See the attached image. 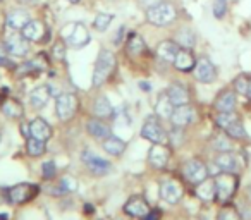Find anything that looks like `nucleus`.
<instances>
[{"mask_svg":"<svg viewBox=\"0 0 251 220\" xmlns=\"http://www.w3.org/2000/svg\"><path fill=\"white\" fill-rule=\"evenodd\" d=\"M114 69H115V55L110 50H105V49L100 50L93 69V86L95 88L101 86L110 77Z\"/></svg>","mask_w":251,"mask_h":220,"instance_id":"nucleus-1","label":"nucleus"},{"mask_svg":"<svg viewBox=\"0 0 251 220\" xmlns=\"http://www.w3.org/2000/svg\"><path fill=\"white\" fill-rule=\"evenodd\" d=\"M176 18H177V9L171 2H158L147 11L148 23L155 26H169L176 21Z\"/></svg>","mask_w":251,"mask_h":220,"instance_id":"nucleus-2","label":"nucleus"},{"mask_svg":"<svg viewBox=\"0 0 251 220\" xmlns=\"http://www.w3.org/2000/svg\"><path fill=\"white\" fill-rule=\"evenodd\" d=\"M60 35L71 49H83L90 43V33L83 23H69L62 28Z\"/></svg>","mask_w":251,"mask_h":220,"instance_id":"nucleus-3","label":"nucleus"},{"mask_svg":"<svg viewBox=\"0 0 251 220\" xmlns=\"http://www.w3.org/2000/svg\"><path fill=\"white\" fill-rule=\"evenodd\" d=\"M213 182H215V196L222 203L229 201L237 189V177L234 175V172H220L213 179Z\"/></svg>","mask_w":251,"mask_h":220,"instance_id":"nucleus-4","label":"nucleus"},{"mask_svg":"<svg viewBox=\"0 0 251 220\" xmlns=\"http://www.w3.org/2000/svg\"><path fill=\"white\" fill-rule=\"evenodd\" d=\"M77 110V98L73 93H62L55 100V112L60 121H69Z\"/></svg>","mask_w":251,"mask_h":220,"instance_id":"nucleus-5","label":"nucleus"},{"mask_svg":"<svg viewBox=\"0 0 251 220\" xmlns=\"http://www.w3.org/2000/svg\"><path fill=\"white\" fill-rule=\"evenodd\" d=\"M182 174H184V177L188 179L191 184L196 186V184H200V182L205 181V179H208V169H206V165L203 164L201 160L193 158V160H188L184 164Z\"/></svg>","mask_w":251,"mask_h":220,"instance_id":"nucleus-6","label":"nucleus"},{"mask_svg":"<svg viewBox=\"0 0 251 220\" xmlns=\"http://www.w3.org/2000/svg\"><path fill=\"white\" fill-rule=\"evenodd\" d=\"M141 138L151 141V143H165L167 141V134L162 129L160 122L155 116L147 117L143 127H141Z\"/></svg>","mask_w":251,"mask_h":220,"instance_id":"nucleus-7","label":"nucleus"},{"mask_svg":"<svg viewBox=\"0 0 251 220\" xmlns=\"http://www.w3.org/2000/svg\"><path fill=\"white\" fill-rule=\"evenodd\" d=\"M36 193H38V188L35 184L21 182V184H16L7 189V199L14 205H23V203L29 201Z\"/></svg>","mask_w":251,"mask_h":220,"instance_id":"nucleus-8","label":"nucleus"},{"mask_svg":"<svg viewBox=\"0 0 251 220\" xmlns=\"http://www.w3.org/2000/svg\"><path fill=\"white\" fill-rule=\"evenodd\" d=\"M5 50L9 55L14 57H26L29 52V40L23 36V33H11L5 38Z\"/></svg>","mask_w":251,"mask_h":220,"instance_id":"nucleus-9","label":"nucleus"},{"mask_svg":"<svg viewBox=\"0 0 251 220\" xmlns=\"http://www.w3.org/2000/svg\"><path fill=\"white\" fill-rule=\"evenodd\" d=\"M195 77L200 81V83H205L210 84L217 79V69L215 66L212 64V60L206 59V57H201L200 60H196V66H195Z\"/></svg>","mask_w":251,"mask_h":220,"instance_id":"nucleus-10","label":"nucleus"},{"mask_svg":"<svg viewBox=\"0 0 251 220\" xmlns=\"http://www.w3.org/2000/svg\"><path fill=\"white\" fill-rule=\"evenodd\" d=\"M195 121V108L191 105H179V107L174 108V112L171 116V122L174 127L177 129H182V127L189 126V124Z\"/></svg>","mask_w":251,"mask_h":220,"instance_id":"nucleus-11","label":"nucleus"},{"mask_svg":"<svg viewBox=\"0 0 251 220\" xmlns=\"http://www.w3.org/2000/svg\"><path fill=\"white\" fill-rule=\"evenodd\" d=\"M169 158H171V150H169L164 143H153V147L148 151V162H150V165L155 169L167 167Z\"/></svg>","mask_w":251,"mask_h":220,"instance_id":"nucleus-12","label":"nucleus"},{"mask_svg":"<svg viewBox=\"0 0 251 220\" xmlns=\"http://www.w3.org/2000/svg\"><path fill=\"white\" fill-rule=\"evenodd\" d=\"M182 193H184L182 191V186L177 181H174V179H167V181L160 182V198L165 199L167 203H171V205L179 203V199L182 198Z\"/></svg>","mask_w":251,"mask_h":220,"instance_id":"nucleus-13","label":"nucleus"},{"mask_svg":"<svg viewBox=\"0 0 251 220\" xmlns=\"http://www.w3.org/2000/svg\"><path fill=\"white\" fill-rule=\"evenodd\" d=\"M148 212H150V205L143 196H131L124 205V213L134 219H143Z\"/></svg>","mask_w":251,"mask_h":220,"instance_id":"nucleus-14","label":"nucleus"},{"mask_svg":"<svg viewBox=\"0 0 251 220\" xmlns=\"http://www.w3.org/2000/svg\"><path fill=\"white\" fill-rule=\"evenodd\" d=\"M83 160H84V164H86V167L97 175L107 174V172L112 169L110 162L105 160V158H101V157H97V155L91 153L90 150L83 151Z\"/></svg>","mask_w":251,"mask_h":220,"instance_id":"nucleus-15","label":"nucleus"},{"mask_svg":"<svg viewBox=\"0 0 251 220\" xmlns=\"http://www.w3.org/2000/svg\"><path fill=\"white\" fill-rule=\"evenodd\" d=\"M215 165L220 172H236L239 169V157L232 151H220L215 158Z\"/></svg>","mask_w":251,"mask_h":220,"instance_id":"nucleus-16","label":"nucleus"},{"mask_svg":"<svg viewBox=\"0 0 251 220\" xmlns=\"http://www.w3.org/2000/svg\"><path fill=\"white\" fill-rule=\"evenodd\" d=\"M29 21H31V16H29L28 12L23 11V9H14V11H11L7 14L5 24H7V28L12 29V31H23V28H25Z\"/></svg>","mask_w":251,"mask_h":220,"instance_id":"nucleus-17","label":"nucleus"},{"mask_svg":"<svg viewBox=\"0 0 251 220\" xmlns=\"http://www.w3.org/2000/svg\"><path fill=\"white\" fill-rule=\"evenodd\" d=\"M174 67L181 73H189V71L195 69L196 66V59L193 55V52L189 49H179L177 55L174 59Z\"/></svg>","mask_w":251,"mask_h":220,"instance_id":"nucleus-18","label":"nucleus"},{"mask_svg":"<svg viewBox=\"0 0 251 220\" xmlns=\"http://www.w3.org/2000/svg\"><path fill=\"white\" fill-rule=\"evenodd\" d=\"M29 127H31V136L36 138V140L49 141L50 138H52V127H50V124L47 122L45 119H42V117L33 119Z\"/></svg>","mask_w":251,"mask_h":220,"instance_id":"nucleus-19","label":"nucleus"},{"mask_svg":"<svg viewBox=\"0 0 251 220\" xmlns=\"http://www.w3.org/2000/svg\"><path fill=\"white\" fill-rule=\"evenodd\" d=\"M236 107V93L232 90H224L215 98L217 112H230Z\"/></svg>","mask_w":251,"mask_h":220,"instance_id":"nucleus-20","label":"nucleus"},{"mask_svg":"<svg viewBox=\"0 0 251 220\" xmlns=\"http://www.w3.org/2000/svg\"><path fill=\"white\" fill-rule=\"evenodd\" d=\"M50 97H52V90H50V86L43 84V86H36L35 90L29 93V101H31L33 107L40 110V108H43L49 103Z\"/></svg>","mask_w":251,"mask_h":220,"instance_id":"nucleus-21","label":"nucleus"},{"mask_svg":"<svg viewBox=\"0 0 251 220\" xmlns=\"http://www.w3.org/2000/svg\"><path fill=\"white\" fill-rule=\"evenodd\" d=\"M23 36L29 42H42L45 36V24L42 21H29L28 24L23 28Z\"/></svg>","mask_w":251,"mask_h":220,"instance_id":"nucleus-22","label":"nucleus"},{"mask_svg":"<svg viewBox=\"0 0 251 220\" xmlns=\"http://www.w3.org/2000/svg\"><path fill=\"white\" fill-rule=\"evenodd\" d=\"M177 52H179V45L176 42H171V40L160 42V43H158V47H157L158 59L164 60V62H174Z\"/></svg>","mask_w":251,"mask_h":220,"instance_id":"nucleus-23","label":"nucleus"},{"mask_svg":"<svg viewBox=\"0 0 251 220\" xmlns=\"http://www.w3.org/2000/svg\"><path fill=\"white\" fill-rule=\"evenodd\" d=\"M86 131L90 133V136L101 140V138H108L110 136V129L108 126L100 119V117H93L86 122Z\"/></svg>","mask_w":251,"mask_h":220,"instance_id":"nucleus-24","label":"nucleus"},{"mask_svg":"<svg viewBox=\"0 0 251 220\" xmlns=\"http://www.w3.org/2000/svg\"><path fill=\"white\" fill-rule=\"evenodd\" d=\"M167 95L171 98V101L174 103V107H179V105H188L189 103V91L186 90V86L176 83L172 84L167 90Z\"/></svg>","mask_w":251,"mask_h":220,"instance_id":"nucleus-25","label":"nucleus"},{"mask_svg":"<svg viewBox=\"0 0 251 220\" xmlns=\"http://www.w3.org/2000/svg\"><path fill=\"white\" fill-rule=\"evenodd\" d=\"M103 150L112 157H121L126 150V141H122L117 136H108L103 141Z\"/></svg>","mask_w":251,"mask_h":220,"instance_id":"nucleus-26","label":"nucleus"},{"mask_svg":"<svg viewBox=\"0 0 251 220\" xmlns=\"http://www.w3.org/2000/svg\"><path fill=\"white\" fill-rule=\"evenodd\" d=\"M93 114L97 117H100V119L114 116V108H112L110 101L107 100V97L95 98V101H93Z\"/></svg>","mask_w":251,"mask_h":220,"instance_id":"nucleus-27","label":"nucleus"},{"mask_svg":"<svg viewBox=\"0 0 251 220\" xmlns=\"http://www.w3.org/2000/svg\"><path fill=\"white\" fill-rule=\"evenodd\" d=\"M2 112L7 117H11V119H21L25 116V108H23V105L18 100L9 98V100H5L2 103Z\"/></svg>","mask_w":251,"mask_h":220,"instance_id":"nucleus-28","label":"nucleus"},{"mask_svg":"<svg viewBox=\"0 0 251 220\" xmlns=\"http://www.w3.org/2000/svg\"><path fill=\"white\" fill-rule=\"evenodd\" d=\"M174 103L171 101V98H169L167 93H162L160 97H158L157 100V105H155V110H157V114L160 117H167V119H171L172 112H174Z\"/></svg>","mask_w":251,"mask_h":220,"instance_id":"nucleus-29","label":"nucleus"},{"mask_svg":"<svg viewBox=\"0 0 251 220\" xmlns=\"http://www.w3.org/2000/svg\"><path fill=\"white\" fill-rule=\"evenodd\" d=\"M196 195L201 199H206V201L213 199L215 198V182L212 179H205L203 182L196 184Z\"/></svg>","mask_w":251,"mask_h":220,"instance_id":"nucleus-30","label":"nucleus"},{"mask_svg":"<svg viewBox=\"0 0 251 220\" xmlns=\"http://www.w3.org/2000/svg\"><path fill=\"white\" fill-rule=\"evenodd\" d=\"M126 47H127V52H129L131 55H140L145 50V42L138 33H131L127 42H126Z\"/></svg>","mask_w":251,"mask_h":220,"instance_id":"nucleus-31","label":"nucleus"},{"mask_svg":"<svg viewBox=\"0 0 251 220\" xmlns=\"http://www.w3.org/2000/svg\"><path fill=\"white\" fill-rule=\"evenodd\" d=\"M47 141H42V140H36V138H28L26 140V150H28V155L31 157H42L43 153L47 151V147H45Z\"/></svg>","mask_w":251,"mask_h":220,"instance_id":"nucleus-32","label":"nucleus"},{"mask_svg":"<svg viewBox=\"0 0 251 220\" xmlns=\"http://www.w3.org/2000/svg\"><path fill=\"white\" fill-rule=\"evenodd\" d=\"M196 43V36L193 33V29H181L177 33V45H181V49H189L191 50Z\"/></svg>","mask_w":251,"mask_h":220,"instance_id":"nucleus-33","label":"nucleus"},{"mask_svg":"<svg viewBox=\"0 0 251 220\" xmlns=\"http://www.w3.org/2000/svg\"><path fill=\"white\" fill-rule=\"evenodd\" d=\"M236 121H239V116H237L234 110H230V112H219L215 117V122L220 129H227V127L232 122H236Z\"/></svg>","mask_w":251,"mask_h":220,"instance_id":"nucleus-34","label":"nucleus"},{"mask_svg":"<svg viewBox=\"0 0 251 220\" xmlns=\"http://www.w3.org/2000/svg\"><path fill=\"white\" fill-rule=\"evenodd\" d=\"M224 131H226L227 136L234 138V140H244V138H248V133H246V129H244V126H243L241 121L232 122L227 129H224Z\"/></svg>","mask_w":251,"mask_h":220,"instance_id":"nucleus-35","label":"nucleus"},{"mask_svg":"<svg viewBox=\"0 0 251 220\" xmlns=\"http://www.w3.org/2000/svg\"><path fill=\"white\" fill-rule=\"evenodd\" d=\"M112 19H114V16H112V14H105V12H98V14L95 16L93 28L97 29V31H100V33L107 31V28H108V26H110Z\"/></svg>","mask_w":251,"mask_h":220,"instance_id":"nucleus-36","label":"nucleus"},{"mask_svg":"<svg viewBox=\"0 0 251 220\" xmlns=\"http://www.w3.org/2000/svg\"><path fill=\"white\" fill-rule=\"evenodd\" d=\"M248 88H250V77L246 74H239V76L234 79V90L241 95H248Z\"/></svg>","mask_w":251,"mask_h":220,"instance_id":"nucleus-37","label":"nucleus"},{"mask_svg":"<svg viewBox=\"0 0 251 220\" xmlns=\"http://www.w3.org/2000/svg\"><path fill=\"white\" fill-rule=\"evenodd\" d=\"M60 191L62 193H76L77 191V181L73 175H66L60 181Z\"/></svg>","mask_w":251,"mask_h":220,"instance_id":"nucleus-38","label":"nucleus"},{"mask_svg":"<svg viewBox=\"0 0 251 220\" xmlns=\"http://www.w3.org/2000/svg\"><path fill=\"white\" fill-rule=\"evenodd\" d=\"M217 220H241V217L236 208H232V206H224V208L220 210L219 219Z\"/></svg>","mask_w":251,"mask_h":220,"instance_id":"nucleus-39","label":"nucleus"},{"mask_svg":"<svg viewBox=\"0 0 251 220\" xmlns=\"http://www.w3.org/2000/svg\"><path fill=\"white\" fill-rule=\"evenodd\" d=\"M213 148H215L217 151H230L232 150V143H230L229 138L219 136V138H215V141H213Z\"/></svg>","mask_w":251,"mask_h":220,"instance_id":"nucleus-40","label":"nucleus"},{"mask_svg":"<svg viewBox=\"0 0 251 220\" xmlns=\"http://www.w3.org/2000/svg\"><path fill=\"white\" fill-rule=\"evenodd\" d=\"M212 11H213V16H215L217 19H222L227 12V0H213Z\"/></svg>","mask_w":251,"mask_h":220,"instance_id":"nucleus-41","label":"nucleus"},{"mask_svg":"<svg viewBox=\"0 0 251 220\" xmlns=\"http://www.w3.org/2000/svg\"><path fill=\"white\" fill-rule=\"evenodd\" d=\"M42 174L45 179H52L53 175L57 174V167L53 162H45V164L42 165Z\"/></svg>","mask_w":251,"mask_h":220,"instance_id":"nucleus-42","label":"nucleus"},{"mask_svg":"<svg viewBox=\"0 0 251 220\" xmlns=\"http://www.w3.org/2000/svg\"><path fill=\"white\" fill-rule=\"evenodd\" d=\"M52 55H53V59H55V60H64V59H66V45H64V43H60V42H57L55 45H53V49H52Z\"/></svg>","mask_w":251,"mask_h":220,"instance_id":"nucleus-43","label":"nucleus"},{"mask_svg":"<svg viewBox=\"0 0 251 220\" xmlns=\"http://www.w3.org/2000/svg\"><path fill=\"white\" fill-rule=\"evenodd\" d=\"M124 35H126V26H121V28L117 29V35H115L114 38V45L119 47L122 43V40H124Z\"/></svg>","mask_w":251,"mask_h":220,"instance_id":"nucleus-44","label":"nucleus"},{"mask_svg":"<svg viewBox=\"0 0 251 220\" xmlns=\"http://www.w3.org/2000/svg\"><path fill=\"white\" fill-rule=\"evenodd\" d=\"M160 217H162L160 210H150V212L143 217V220H160Z\"/></svg>","mask_w":251,"mask_h":220,"instance_id":"nucleus-45","label":"nucleus"},{"mask_svg":"<svg viewBox=\"0 0 251 220\" xmlns=\"http://www.w3.org/2000/svg\"><path fill=\"white\" fill-rule=\"evenodd\" d=\"M21 133H23V136L28 140V138H31V127H29L28 124H21Z\"/></svg>","mask_w":251,"mask_h":220,"instance_id":"nucleus-46","label":"nucleus"},{"mask_svg":"<svg viewBox=\"0 0 251 220\" xmlns=\"http://www.w3.org/2000/svg\"><path fill=\"white\" fill-rule=\"evenodd\" d=\"M19 4H29V5H35L38 4V0H18Z\"/></svg>","mask_w":251,"mask_h":220,"instance_id":"nucleus-47","label":"nucleus"},{"mask_svg":"<svg viewBox=\"0 0 251 220\" xmlns=\"http://www.w3.org/2000/svg\"><path fill=\"white\" fill-rule=\"evenodd\" d=\"M140 88H141V90H143V91H150V90H151L150 84L145 83V81H141V83H140Z\"/></svg>","mask_w":251,"mask_h":220,"instance_id":"nucleus-48","label":"nucleus"},{"mask_svg":"<svg viewBox=\"0 0 251 220\" xmlns=\"http://www.w3.org/2000/svg\"><path fill=\"white\" fill-rule=\"evenodd\" d=\"M246 97L251 100V79H250V88H248V95H246Z\"/></svg>","mask_w":251,"mask_h":220,"instance_id":"nucleus-49","label":"nucleus"},{"mask_svg":"<svg viewBox=\"0 0 251 220\" xmlns=\"http://www.w3.org/2000/svg\"><path fill=\"white\" fill-rule=\"evenodd\" d=\"M7 219H9L7 213H2V215H0V220H7Z\"/></svg>","mask_w":251,"mask_h":220,"instance_id":"nucleus-50","label":"nucleus"},{"mask_svg":"<svg viewBox=\"0 0 251 220\" xmlns=\"http://www.w3.org/2000/svg\"><path fill=\"white\" fill-rule=\"evenodd\" d=\"M84 206H86V212H88V213L93 212V208H91V205H84Z\"/></svg>","mask_w":251,"mask_h":220,"instance_id":"nucleus-51","label":"nucleus"},{"mask_svg":"<svg viewBox=\"0 0 251 220\" xmlns=\"http://www.w3.org/2000/svg\"><path fill=\"white\" fill-rule=\"evenodd\" d=\"M248 196H250V199H251V184H250V188H248Z\"/></svg>","mask_w":251,"mask_h":220,"instance_id":"nucleus-52","label":"nucleus"},{"mask_svg":"<svg viewBox=\"0 0 251 220\" xmlns=\"http://www.w3.org/2000/svg\"><path fill=\"white\" fill-rule=\"evenodd\" d=\"M71 4H79V0H69Z\"/></svg>","mask_w":251,"mask_h":220,"instance_id":"nucleus-53","label":"nucleus"}]
</instances>
